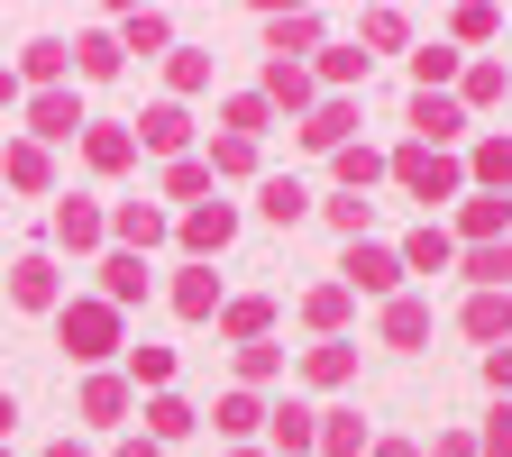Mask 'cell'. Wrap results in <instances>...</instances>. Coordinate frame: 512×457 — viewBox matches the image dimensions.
<instances>
[{"label":"cell","mask_w":512,"mask_h":457,"mask_svg":"<svg viewBox=\"0 0 512 457\" xmlns=\"http://www.w3.org/2000/svg\"><path fill=\"white\" fill-rule=\"evenodd\" d=\"M412 64H421V92H430V83H448V74H458V55H448V46H421Z\"/></svg>","instance_id":"484cf974"},{"label":"cell","mask_w":512,"mask_h":457,"mask_svg":"<svg viewBox=\"0 0 512 457\" xmlns=\"http://www.w3.org/2000/svg\"><path fill=\"white\" fill-rule=\"evenodd\" d=\"M0 101H10V74H0Z\"/></svg>","instance_id":"e575fe53"},{"label":"cell","mask_w":512,"mask_h":457,"mask_svg":"<svg viewBox=\"0 0 512 457\" xmlns=\"http://www.w3.org/2000/svg\"><path fill=\"white\" fill-rule=\"evenodd\" d=\"M10 421H19V403H10V394H0V430H10Z\"/></svg>","instance_id":"836d02e7"},{"label":"cell","mask_w":512,"mask_h":457,"mask_svg":"<svg viewBox=\"0 0 512 457\" xmlns=\"http://www.w3.org/2000/svg\"><path fill=\"white\" fill-rule=\"evenodd\" d=\"M394 174L421 192V202H439V192H458V165H448V156H430V147H403L394 156Z\"/></svg>","instance_id":"7a4b0ae2"},{"label":"cell","mask_w":512,"mask_h":457,"mask_svg":"<svg viewBox=\"0 0 512 457\" xmlns=\"http://www.w3.org/2000/svg\"><path fill=\"white\" fill-rule=\"evenodd\" d=\"M55 457H83V448H55Z\"/></svg>","instance_id":"d590c367"},{"label":"cell","mask_w":512,"mask_h":457,"mask_svg":"<svg viewBox=\"0 0 512 457\" xmlns=\"http://www.w3.org/2000/svg\"><path fill=\"white\" fill-rule=\"evenodd\" d=\"M138 138H147V147H183V110H147Z\"/></svg>","instance_id":"e0dca14e"},{"label":"cell","mask_w":512,"mask_h":457,"mask_svg":"<svg viewBox=\"0 0 512 457\" xmlns=\"http://www.w3.org/2000/svg\"><path fill=\"white\" fill-rule=\"evenodd\" d=\"M174 302H183L192 320H202V311H220V275H202V266H192V275L174 284Z\"/></svg>","instance_id":"8fae6325"},{"label":"cell","mask_w":512,"mask_h":457,"mask_svg":"<svg viewBox=\"0 0 512 457\" xmlns=\"http://www.w3.org/2000/svg\"><path fill=\"white\" fill-rule=\"evenodd\" d=\"M101 302L119 311V302H147V266H138V256H110V266H101Z\"/></svg>","instance_id":"277c9868"},{"label":"cell","mask_w":512,"mask_h":457,"mask_svg":"<svg viewBox=\"0 0 512 457\" xmlns=\"http://www.w3.org/2000/svg\"><path fill=\"white\" fill-rule=\"evenodd\" d=\"M147 430H156V439H183V430H192V412H183V403H156V412H147Z\"/></svg>","instance_id":"83f0119b"},{"label":"cell","mask_w":512,"mask_h":457,"mask_svg":"<svg viewBox=\"0 0 512 457\" xmlns=\"http://www.w3.org/2000/svg\"><path fill=\"white\" fill-rule=\"evenodd\" d=\"M83 412H92V421H119V412H128V394H119L110 375H92V394H83Z\"/></svg>","instance_id":"44dd1931"},{"label":"cell","mask_w":512,"mask_h":457,"mask_svg":"<svg viewBox=\"0 0 512 457\" xmlns=\"http://www.w3.org/2000/svg\"><path fill=\"white\" fill-rule=\"evenodd\" d=\"M74 55H83V74H110V64H119V46H110V37H83Z\"/></svg>","instance_id":"4dcf8cb0"},{"label":"cell","mask_w":512,"mask_h":457,"mask_svg":"<svg viewBox=\"0 0 512 457\" xmlns=\"http://www.w3.org/2000/svg\"><path fill=\"white\" fill-rule=\"evenodd\" d=\"M256 211H266V220H302V211H311V192L284 174V183H266V192H256Z\"/></svg>","instance_id":"ba28073f"},{"label":"cell","mask_w":512,"mask_h":457,"mask_svg":"<svg viewBox=\"0 0 512 457\" xmlns=\"http://www.w3.org/2000/svg\"><path fill=\"white\" fill-rule=\"evenodd\" d=\"M311 439H320V430H311V412H302V403H284V412H275V448H311Z\"/></svg>","instance_id":"2e32d148"},{"label":"cell","mask_w":512,"mask_h":457,"mask_svg":"<svg viewBox=\"0 0 512 457\" xmlns=\"http://www.w3.org/2000/svg\"><path fill=\"white\" fill-rule=\"evenodd\" d=\"M266 320H275L266 302H229V330H238V339H256V330H266Z\"/></svg>","instance_id":"f1b7e54d"},{"label":"cell","mask_w":512,"mask_h":457,"mask_svg":"<svg viewBox=\"0 0 512 457\" xmlns=\"http://www.w3.org/2000/svg\"><path fill=\"white\" fill-rule=\"evenodd\" d=\"M412 119H421V138H430V147L458 138V101H430V92H421V101H412Z\"/></svg>","instance_id":"52a82bcc"},{"label":"cell","mask_w":512,"mask_h":457,"mask_svg":"<svg viewBox=\"0 0 512 457\" xmlns=\"http://www.w3.org/2000/svg\"><path fill=\"white\" fill-rule=\"evenodd\" d=\"M311 375H320V384H339V375H348V348H339V339H330V348H311Z\"/></svg>","instance_id":"f546056e"},{"label":"cell","mask_w":512,"mask_h":457,"mask_svg":"<svg viewBox=\"0 0 512 457\" xmlns=\"http://www.w3.org/2000/svg\"><path fill=\"white\" fill-rule=\"evenodd\" d=\"M485 448H494V457H512V403L494 412V430H485Z\"/></svg>","instance_id":"1f68e13d"},{"label":"cell","mask_w":512,"mask_h":457,"mask_svg":"<svg viewBox=\"0 0 512 457\" xmlns=\"http://www.w3.org/2000/svg\"><path fill=\"white\" fill-rule=\"evenodd\" d=\"M485 375H494V384H512V348H494V357H485Z\"/></svg>","instance_id":"d6a6232c"},{"label":"cell","mask_w":512,"mask_h":457,"mask_svg":"<svg viewBox=\"0 0 512 457\" xmlns=\"http://www.w3.org/2000/svg\"><path fill=\"white\" fill-rule=\"evenodd\" d=\"M128 156H138V147H128L119 128H101V138H92V165H101V174H110V165H128Z\"/></svg>","instance_id":"4316f807"},{"label":"cell","mask_w":512,"mask_h":457,"mask_svg":"<svg viewBox=\"0 0 512 457\" xmlns=\"http://www.w3.org/2000/svg\"><path fill=\"white\" fill-rule=\"evenodd\" d=\"M467 330H476V339H503V330H512V302H503V293H476V302H467Z\"/></svg>","instance_id":"9c48e42d"},{"label":"cell","mask_w":512,"mask_h":457,"mask_svg":"<svg viewBox=\"0 0 512 457\" xmlns=\"http://www.w3.org/2000/svg\"><path fill=\"white\" fill-rule=\"evenodd\" d=\"M64 339H74V357H110L119 311H110V302H74V311H64Z\"/></svg>","instance_id":"6da1fadb"},{"label":"cell","mask_w":512,"mask_h":457,"mask_svg":"<svg viewBox=\"0 0 512 457\" xmlns=\"http://www.w3.org/2000/svg\"><path fill=\"white\" fill-rule=\"evenodd\" d=\"M55 229H64V247H92V229H101V220H92V202H64V211H55Z\"/></svg>","instance_id":"ac0fdd59"},{"label":"cell","mask_w":512,"mask_h":457,"mask_svg":"<svg viewBox=\"0 0 512 457\" xmlns=\"http://www.w3.org/2000/svg\"><path fill=\"white\" fill-rule=\"evenodd\" d=\"M421 330H430V311H421V302H394V311H384V339H394V348H412Z\"/></svg>","instance_id":"5bb4252c"},{"label":"cell","mask_w":512,"mask_h":457,"mask_svg":"<svg viewBox=\"0 0 512 457\" xmlns=\"http://www.w3.org/2000/svg\"><path fill=\"white\" fill-rule=\"evenodd\" d=\"M266 101H311V74H293V64H275V74H266Z\"/></svg>","instance_id":"603a6c76"},{"label":"cell","mask_w":512,"mask_h":457,"mask_svg":"<svg viewBox=\"0 0 512 457\" xmlns=\"http://www.w3.org/2000/svg\"><path fill=\"white\" fill-rule=\"evenodd\" d=\"M10 293H19L28 311H46V302H55V266H46V256H28V266L10 275Z\"/></svg>","instance_id":"8992f818"},{"label":"cell","mask_w":512,"mask_h":457,"mask_svg":"<svg viewBox=\"0 0 512 457\" xmlns=\"http://www.w3.org/2000/svg\"><path fill=\"white\" fill-rule=\"evenodd\" d=\"M28 128H37V138H74V128H83V110H74V92H46V101L28 110Z\"/></svg>","instance_id":"5b68a950"},{"label":"cell","mask_w":512,"mask_h":457,"mask_svg":"<svg viewBox=\"0 0 512 457\" xmlns=\"http://www.w3.org/2000/svg\"><path fill=\"white\" fill-rule=\"evenodd\" d=\"M348 119H357V110H348V101H330V110H311L302 138H311V147H339V138H348Z\"/></svg>","instance_id":"4fadbf2b"},{"label":"cell","mask_w":512,"mask_h":457,"mask_svg":"<svg viewBox=\"0 0 512 457\" xmlns=\"http://www.w3.org/2000/svg\"><path fill=\"white\" fill-rule=\"evenodd\" d=\"M339 311H348V284H320L311 293V320H320V330H339Z\"/></svg>","instance_id":"d4e9b609"},{"label":"cell","mask_w":512,"mask_h":457,"mask_svg":"<svg viewBox=\"0 0 512 457\" xmlns=\"http://www.w3.org/2000/svg\"><path fill=\"white\" fill-rule=\"evenodd\" d=\"M394 275H403L394 247H366V238L348 247V284H357V293H394Z\"/></svg>","instance_id":"3957f363"},{"label":"cell","mask_w":512,"mask_h":457,"mask_svg":"<svg viewBox=\"0 0 512 457\" xmlns=\"http://www.w3.org/2000/svg\"><path fill=\"white\" fill-rule=\"evenodd\" d=\"M467 275H476V284L494 293V284L512 275V247H467Z\"/></svg>","instance_id":"9a60e30c"},{"label":"cell","mask_w":512,"mask_h":457,"mask_svg":"<svg viewBox=\"0 0 512 457\" xmlns=\"http://www.w3.org/2000/svg\"><path fill=\"white\" fill-rule=\"evenodd\" d=\"M403 266H448V238H439V229H412V238H403Z\"/></svg>","instance_id":"ffe728a7"},{"label":"cell","mask_w":512,"mask_h":457,"mask_svg":"<svg viewBox=\"0 0 512 457\" xmlns=\"http://www.w3.org/2000/svg\"><path fill=\"white\" fill-rule=\"evenodd\" d=\"M476 174H485V183H512V138H485V147H476Z\"/></svg>","instance_id":"7402d4cb"},{"label":"cell","mask_w":512,"mask_h":457,"mask_svg":"<svg viewBox=\"0 0 512 457\" xmlns=\"http://www.w3.org/2000/svg\"><path fill=\"white\" fill-rule=\"evenodd\" d=\"M119 238H128V247H147V238H165V220H156L147 202H128V211H119Z\"/></svg>","instance_id":"d6986e66"},{"label":"cell","mask_w":512,"mask_h":457,"mask_svg":"<svg viewBox=\"0 0 512 457\" xmlns=\"http://www.w3.org/2000/svg\"><path fill=\"white\" fill-rule=\"evenodd\" d=\"M311 448H330V457H357V448H366V421H357V412H330V430H320Z\"/></svg>","instance_id":"30bf717a"},{"label":"cell","mask_w":512,"mask_h":457,"mask_svg":"<svg viewBox=\"0 0 512 457\" xmlns=\"http://www.w3.org/2000/svg\"><path fill=\"white\" fill-rule=\"evenodd\" d=\"M494 229H503V202H467V238L494 247Z\"/></svg>","instance_id":"cb8c5ba5"},{"label":"cell","mask_w":512,"mask_h":457,"mask_svg":"<svg viewBox=\"0 0 512 457\" xmlns=\"http://www.w3.org/2000/svg\"><path fill=\"white\" fill-rule=\"evenodd\" d=\"M229 229H238V220H229L220 202H211V211H192V220H183V238H192V247H229Z\"/></svg>","instance_id":"7c38bea8"}]
</instances>
